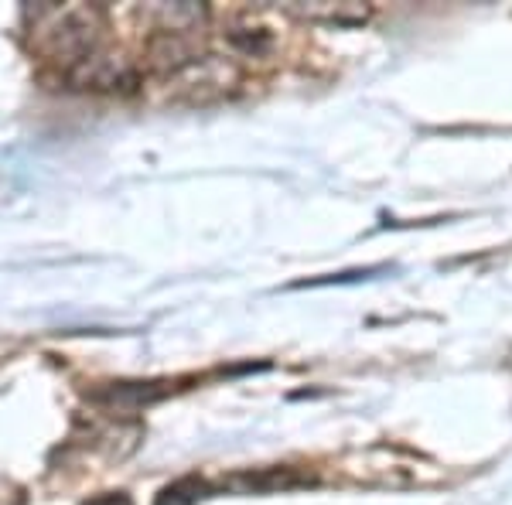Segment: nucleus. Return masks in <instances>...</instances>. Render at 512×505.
I'll return each instance as SVG.
<instances>
[{"mask_svg": "<svg viewBox=\"0 0 512 505\" xmlns=\"http://www.w3.org/2000/svg\"><path fill=\"white\" fill-rule=\"evenodd\" d=\"M137 14L154 28V38H192L209 18L202 4H154Z\"/></svg>", "mask_w": 512, "mask_h": 505, "instance_id": "obj_3", "label": "nucleus"}, {"mask_svg": "<svg viewBox=\"0 0 512 505\" xmlns=\"http://www.w3.org/2000/svg\"><path fill=\"white\" fill-rule=\"evenodd\" d=\"M86 505H134V502H130L123 492H117V495H99V499H89Z\"/></svg>", "mask_w": 512, "mask_h": 505, "instance_id": "obj_5", "label": "nucleus"}, {"mask_svg": "<svg viewBox=\"0 0 512 505\" xmlns=\"http://www.w3.org/2000/svg\"><path fill=\"white\" fill-rule=\"evenodd\" d=\"M287 14L304 18V21L345 24V28H352V24L369 21V14H373V11H369L366 4H291V7H287Z\"/></svg>", "mask_w": 512, "mask_h": 505, "instance_id": "obj_4", "label": "nucleus"}, {"mask_svg": "<svg viewBox=\"0 0 512 505\" xmlns=\"http://www.w3.org/2000/svg\"><path fill=\"white\" fill-rule=\"evenodd\" d=\"M65 79L76 89H89V93H134L140 86V72L127 55H113L96 48L72 69H65Z\"/></svg>", "mask_w": 512, "mask_h": 505, "instance_id": "obj_2", "label": "nucleus"}, {"mask_svg": "<svg viewBox=\"0 0 512 505\" xmlns=\"http://www.w3.org/2000/svg\"><path fill=\"white\" fill-rule=\"evenodd\" d=\"M103 11L93 4H45L31 11V35L45 59L72 69L99 48Z\"/></svg>", "mask_w": 512, "mask_h": 505, "instance_id": "obj_1", "label": "nucleus"}]
</instances>
